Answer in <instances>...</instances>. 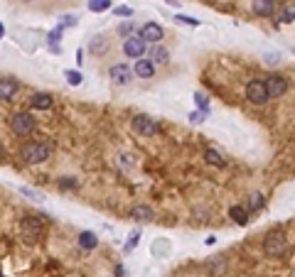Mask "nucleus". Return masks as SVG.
I'll return each mask as SVG.
<instances>
[{"label":"nucleus","mask_w":295,"mask_h":277,"mask_svg":"<svg viewBox=\"0 0 295 277\" xmlns=\"http://www.w3.org/2000/svg\"><path fill=\"white\" fill-rule=\"evenodd\" d=\"M49 154H52V147L47 142H27L20 147V160L27 165H40L49 160Z\"/></svg>","instance_id":"f257e3e1"},{"label":"nucleus","mask_w":295,"mask_h":277,"mask_svg":"<svg viewBox=\"0 0 295 277\" xmlns=\"http://www.w3.org/2000/svg\"><path fill=\"white\" fill-rule=\"evenodd\" d=\"M246 98L256 106H263L268 103V91H266V84L263 78H251V81L246 84Z\"/></svg>","instance_id":"f03ea898"},{"label":"nucleus","mask_w":295,"mask_h":277,"mask_svg":"<svg viewBox=\"0 0 295 277\" xmlns=\"http://www.w3.org/2000/svg\"><path fill=\"white\" fill-rule=\"evenodd\" d=\"M10 130H13L15 135H20V138L30 135V133L34 130V118H32L30 113H15V115L10 118Z\"/></svg>","instance_id":"7ed1b4c3"},{"label":"nucleus","mask_w":295,"mask_h":277,"mask_svg":"<svg viewBox=\"0 0 295 277\" xmlns=\"http://www.w3.org/2000/svg\"><path fill=\"white\" fill-rule=\"evenodd\" d=\"M131 125H133V130L138 133V135H143V138H153V135H158V123L153 121L150 115H135L133 121H131Z\"/></svg>","instance_id":"20e7f679"},{"label":"nucleus","mask_w":295,"mask_h":277,"mask_svg":"<svg viewBox=\"0 0 295 277\" xmlns=\"http://www.w3.org/2000/svg\"><path fill=\"white\" fill-rule=\"evenodd\" d=\"M285 248H288V243H285V235H283L280 231H273L268 238H266V243H263V250H266V255H271V258L283 255Z\"/></svg>","instance_id":"39448f33"},{"label":"nucleus","mask_w":295,"mask_h":277,"mask_svg":"<svg viewBox=\"0 0 295 277\" xmlns=\"http://www.w3.org/2000/svg\"><path fill=\"white\" fill-rule=\"evenodd\" d=\"M108 76H111V81H114L116 86H126L133 81V69L128 64H114L108 69Z\"/></svg>","instance_id":"423d86ee"},{"label":"nucleus","mask_w":295,"mask_h":277,"mask_svg":"<svg viewBox=\"0 0 295 277\" xmlns=\"http://www.w3.org/2000/svg\"><path fill=\"white\" fill-rule=\"evenodd\" d=\"M143 42H150V45H158L163 42V37H165V30L158 25V22H145L140 27V34H138Z\"/></svg>","instance_id":"0eeeda50"},{"label":"nucleus","mask_w":295,"mask_h":277,"mask_svg":"<svg viewBox=\"0 0 295 277\" xmlns=\"http://www.w3.org/2000/svg\"><path fill=\"white\" fill-rule=\"evenodd\" d=\"M123 54L126 57H133V59H140L145 54V42H143L138 34H128L123 39Z\"/></svg>","instance_id":"6e6552de"},{"label":"nucleus","mask_w":295,"mask_h":277,"mask_svg":"<svg viewBox=\"0 0 295 277\" xmlns=\"http://www.w3.org/2000/svg\"><path fill=\"white\" fill-rule=\"evenodd\" d=\"M263 84H266V91H268V98H278L288 91V81H285V76H268L263 78Z\"/></svg>","instance_id":"1a4fd4ad"},{"label":"nucleus","mask_w":295,"mask_h":277,"mask_svg":"<svg viewBox=\"0 0 295 277\" xmlns=\"http://www.w3.org/2000/svg\"><path fill=\"white\" fill-rule=\"evenodd\" d=\"M133 74L140 76V78H153V76H155V64H153L150 59L140 57V59L135 62V66H133Z\"/></svg>","instance_id":"9d476101"},{"label":"nucleus","mask_w":295,"mask_h":277,"mask_svg":"<svg viewBox=\"0 0 295 277\" xmlns=\"http://www.w3.org/2000/svg\"><path fill=\"white\" fill-rule=\"evenodd\" d=\"M52 96L49 93H45V91H37V93H32L30 96V106L32 108H37V110H49L52 108Z\"/></svg>","instance_id":"9b49d317"},{"label":"nucleus","mask_w":295,"mask_h":277,"mask_svg":"<svg viewBox=\"0 0 295 277\" xmlns=\"http://www.w3.org/2000/svg\"><path fill=\"white\" fill-rule=\"evenodd\" d=\"M22 228H25V233L30 235V238H40L42 231H45L42 221H40V218H34V216H27V218L22 221Z\"/></svg>","instance_id":"f8f14e48"},{"label":"nucleus","mask_w":295,"mask_h":277,"mask_svg":"<svg viewBox=\"0 0 295 277\" xmlns=\"http://www.w3.org/2000/svg\"><path fill=\"white\" fill-rule=\"evenodd\" d=\"M20 84L15 78H0V101H10L15 93H17Z\"/></svg>","instance_id":"ddd939ff"},{"label":"nucleus","mask_w":295,"mask_h":277,"mask_svg":"<svg viewBox=\"0 0 295 277\" xmlns=\"http://www.w3.org/2000/svg\"><path fill=\"white\" fill-rule=\"evenodd\" d=\"M148 59H150L153 64H167L170 52H167L165 47H160V45H153L150 49H148Z\"/></svg>","instance_id":"4468645a"},{"label":"nucleus","mask_w":295,"mask_h":277,"mask_svg":"<svg viewBox=\"0 0 295 277\" xmlns=\"http://www.w3.org/2000/svg\"><path fill=\"white\" fill-rule=\"evenodd\" d=\"M131 218H135V221H140V223L153 221V209H150V206H145V204H138V206L131 209Z\"/></svg>","instance_id":"2eb2a0df"},{"label":"nucleus","mask_w":295,"mask_h":277,"mask_svg":"<svg viewBox=\"0 0 295 277\" xmlns=\"http://www.w3.org/2000/svg\"><path fill=\"white\" fill-rule=\"evenodd\" d=\"M273 8H276V0H253V13L261 17H268Z\"/></svg>","instance_id":"dca6fc26"},{"label":"nucleus","mask_w":295,"mask_h":277,"mask_svg":"<svg viewBox=\"0 0 295 277\" xmlns=\"http://www.w3.org/2000/svg\"><path fill=\"white\" fill-rule=\"evenodd\" d=\"M98 246V238H96V233H91V231H84L82 235H79V248L82 250H94Z\"/></svg>","instance_id":"f3484780"},{"label":"nucleus","mask_w":295,"mask_h":277,"mask_svg":"<svg viewBox=\"0 0 295 277\" xmlns=\"http://www.w3.org/2000/svg\"><path fill=\"white\" fill-rule=\"evenodd\" d=\"M229 216H231L239 226H246V221H248V211H246V206H239V204H234V206L229 209Z\"/></svg>","instance_id":"a211bd4d"},{"label":"nucleus","mask_w":295,"mask_h":277,"mask_svg":"<svg viewBox=\"0 0 295 277\" xmlns=\"http://www.w3.org/2000/svg\"><path fill=\"white\" fill-rule=\"evenodd\" d=\"M106 49H108L106 37H103V34H96V37L91 39V45H89V52H91V54H103Z\"/></svg>","instance_id":"6ab92c4d"},{"label":"nucleus","mask_w":295,"mask_h":277,"mask_svg":"<svg viewBox=\"0 0 295 277\" xmlns=\"http://www.w3.org/2000/svg\"><path fill=\"white\" fill-rule=\"evenodd\" d=\"M258 211V209H263V194H258V191H253L248 199H246V211Z\"/></svg>","instance_id":"aec40b11"},{"label":"nucleus","mask_w":295,"mask_h":277,"mask_svg":"<svg viewBox=\"0 0 295 277\" xmlns=\"http://www.w3.org/2000/svg\"><path fill=\"white\" fill-rule=\"evenodd\" d=\"M204 160H207L209 165H214V167H224V157H221L216 150H207V152H204Z\"/></svg>","instance_id":"412c9836"},{"label":"nucleus","mask_w":295,"mask_h":277,"mask_svg":"<svg viewBox=\"0 0 295 277\" xmlns=\"http://www.w3.org/2000/svg\"><path fill=\"white\" fill-rule=\"evenodd\" d=\"M111 8V0H89V10L91 13H106Z\"/></svg>","instance_id":"4be33fe9"},{"label":"nucleus","mask_w":295,"mask_h":277,"mask_svg":"<svg viewBox=\"0 0 295 277\" xmlns=\"http://www.w3.org/2000/svg\"><path fill=\"white\" fill-rule=\"evenodd\" d=\"M64 76H66V81H69L71 86H79V84L84 81V78H82V74H79V71H74V69H71V71L66 69V71H64Z\"/></svg>","instance_id":"5701e85b"},{"label":"nucleus","mask_w":295,"mask_h":277,"mask_svg":"<svg viewBox=\"0 0 295 277\" xmlns=\"http://www.w3.org/2000/svg\"><path fill=\"white\" fill-rule=\"evenodd\" d=\"M195 101H197L199 113H209V98H207L204 93H195Z\"/></svg>","instance_id":"b1692460"},{"label":"nucleus","mask_w":295,"mask_h":277,"mask_svg":"<svg viewBox=\"0 0 295 277\" xmlns=\"http://www.w3.org/2000/svg\"><path fill=\"white\" fill-rule=\"evenodd\" d=\"M175 22L190 25V27H197V25H199V20H197V17H190V15H175Z\"/></svg>","instance_id":"393cba45"},{"label":"nucleus","mask_w":295,"mask_h":277,"mask_svg":"<svg viewBox=\"0 0 295 277\" xmlns=\"http://www.w3.org/2000/svg\"><path fill=\"white\" fill-rule=\"evenodd\" d=\"M62 30H64V27L57 25V27L49 32V37H47V39H49V45H52V49H57V42H59V37H62Z\"/></svg>","instance_id":"a878e982"},{"label":"nucleus","mask_w":295,"mask_h":277,"mask_svg":"<svg viewBox=\"0 0 295 277\" xmlns=\"http://www.w3.org/2000/svg\"><path fill=\"white\" fill-rule=\"evenodd\" d=\"M290 20H295V5H288L280 15V22H290Z\"/></svg>","instance_id":"bb28decb"},{"label":"nucleus","mask_w":295,"mask_h":277,"mask_svg":"<svg viewBox=\"0 0 295 277\" xmlns=\"http://www.w3.org/2000/svg\"><path fill=\"white\" fill-rule=\"evenodd\" d=\"M138 241H140V231H135V233L131 235V241L126 243V253H128V250H133V248L138 246Z\"/></svg>","instance_id":"cd10ccee"},{"label":"nucleus","mask_w":295,"mask_h":277,"mask_svg":"<svg viewBox=\"0 0 295 277\" xmlns=\"http://www.w3.org/2000/svg\"><path fill=\"white\" fill-rule=\"evenodd\" d=\"M20 191H22L25 196H30V199H42V194H40V191H34V189H30V186H22Z\"/></svg>","instance_id":"c85d7f7f"},{"label":"nucleus","mask_w":295,"mask_h":277,"mask_svg":"<svg viewBox=\"0 0 295 277\" xmlns=\"http://www.w3.org/2000/svg\"><path fill=\"white\" fill-rule=\"evenodd\" d=\"M114 15H118V17H131V15H133V10H131V8H126V5H121V8H116V10H114Z\"/></svg>","instance_id":"c756f323"},{"label":"nucleus","mask_w":295,"mask_h":277,"mask_svg":"<svg viewBox=\"0 0 295 277\" xmlns=\"http://www.w3.org/2000/svg\"><path fill=\"white\" fill-rule=\"evenodd\" d=\"M59 25H62V27H66V25H69V27H71V25H77V15H64Z\"/></svg>","instance_id":"7c9ffc66"},{"label":"nucleus","mask_w":295,"mask_h":277,"mask_svg":"<svg viewBox=\"0 0 295 277\" xmlns=\"http://www.w3.org/2000/svg\"><path fill=\"white\" fill-rule=\"evenodd\" d=\"M59 186H62V189H66V186H71V189H74V186H77V179H71V177H64V179L59 182Z\"/></svg>","instance_id":"2f4dec72"},{"label":"nucleus","mask_w":295,"mask_h":277,"mask_svg":"<svg viewBox=\"0 0 295 277\" xmlns=\"http://www.w3.org/2000/svg\"><path fill=\"white\" fill-rule=\"evenodd\" d=\"M131 30H133V27H131V22H128V25H121V27H118V32H121L123 37H128V34H131Z\"/></svg>","instance_id":"473e14b6"},{"label":"nucleus","mask_w":295,"mask_h":277,"mask_svg":"<svg viewBox=\"0 0 295 277\" xmlns=\"http://www.w3.org/2000/svg\"><path fill=\"white\" fill-rule=\"evenodd\" d=\"M224 267H227L224 262H219V265H214V270H212V272H214V277H219V275H221V270H224Z\"/></svg>","instance_id":"72a5a7b5"},{"label":"nucleus","mask_w":295,"mask_h":277,"mask_svg":"<svg viewBox=\"0 0 295 277\" xmlns=\"http://www.w3.org/2000/svg\"><path fill=\"white\" fill-rule=\"evenodd\" d=\"M202 115H204V113H192L190 121H192V123H202Z\"/></svg>","instance_id":"f704fd0d"},{"label":"nucleus","mask_w":295,"mask_h":277,"mask_svg":"<svg viewBox=\"0 0 295 277\" xmlns=\"http://www.w3.org/2000/svg\"><path fill=\"white\" fill-rule=\"evenodd\" d=\"M116 277H126V267L123 265H116Z\"/></svg>","instance_id":"c9c22d12"},{"label":"nucleus","mask_w":295,"mask_h":277,"mask_svg":"<svg viewBox=\"0 0 295 277\" xmlns=\"http://www.w3.org/2000/svg\"><path fill=\"white\" fill-rule=\"evenodd\" d=\"M77 64H84V52H82V49L77 52Z\"/></svg>","instance_id":"e433bc0d"},{"label":"nucleus","mask_w":295,"mask_h":277,"mask_svg":"<svg viewBox=\"0 0 295 277\" xmlns=\"http://www.w3.org/2000/svg\"><path fill=\"white\" fill-rule=\"evenodd\" d=\"M3 152H5V150H3V142H0V157H3Z\"/></svg>","instance_id":"4c0bfd02"},{"label":"nucleus","mask_w":295,"mask_h":277,"mask_svg":"<svg viewBox=\"0 0 295 277\" xmlns=\"http://www.w3.org/2000/svg\"><path fill=\"white\" fill-rule=\"evenodd\" d=\"M5 34V30H3V25H0V37H3Z\"/></svg>","instance_id":"58836bf2"},{"label":"nucleus","mask_w":295,"mask_h":277,"mask_svg":"<svg viewBox=\"0 0 295 277\" xmlns=\"http://www.w3.org/2000/svg\"><path fill=\"white\" fill-rule=\"evenodd\" d=\"M0 277H5V275H3V272H0Z\"/></svg>","instance_id":"ea45409f"}]
</instances>
